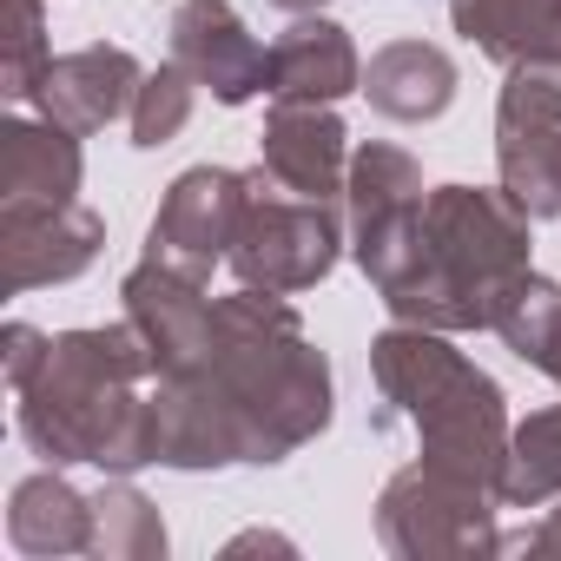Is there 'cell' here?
Instances as JSON below:
<instances>
[{
  "label": "cell",
  "instance_id": "obj_30",
  "mask_svg": "<svg viewBox=\"0 0 561 561\" xmlns=\"http://www.w3.org/2000/svg\"><path fill=\"white\" fill-rule=\"evenodd\" d=\"M244 548H277V554H291V541H285V535H238L225 554H244Z\"/></svg>",
  "mask_w": 561,
  "mask_h": 561
},
{
  "label": "cell",
  "instance_id": "obj_11",
  "mask_svg": "<svg viewBox=\"0 0 561 561\" xmlns=\"http://www.w3.org/2000/svg\"><path fill=\"white\" fill-rule=\"evenodd\" d=\"M172 60L218 100V106H244L271 87V47L251 41V27L238 21L231 0H179L172 14Z\"/></svg>",
  "mask_w": 561,
  "mask_h": 561
},
{
  "label": "cell",
  "instance_id": "obj_15",
  "mask_svg": "<svg viewBox=\"0 0 561 561\" xmlns=\"http://www.w3.org/2000/svg\"><path fill=\"white\" fill-rule=\"evenodd\" d=\"M344 93H364V60L357 41L324 21V14H298L285 34L271 41V106H337Z\"/></svg>",
  "mask_w": 561,
  "mask_h": 561
},
{
  "label": "cell",
  "instance_id": "obj_13",
  "mask_svg": "<svg viewBox=\"0 0 561 561\" xmlns=\"http://www.w3.org/2000/svg\"><path fill=\"white\" fill-rule=\"evenodd\" d=\"M139 80H146V67H139L126 47L93 41V47H73V54L47 60L34 106H41L54 126H67V133H80V139H87V133H106L113 119H126V113H133Z\"/></svg>",
  "mask_w": 561,
  "mask_h": 561
},
{
  "label": "cell",
  "instance_id": "obj_9",
  "mask_svg": "<svg viewBox=\"0 0 561 561\" xmlns=\"http://www.w3.org/2000/svg\"><path fill=\"white\" fill-rule=\"evenodd\" d=\"M119 298H126V324L146 337L159 377H185V370L205 364V351H211V298H205L198 271L146 251V264L126 271Z\"/></svg>",
  "mask_w": 561,
  "mask_h": 561
},
{
  "label": "cell",
  "instance_id": "obj_12",
  "mask_svg": "<svg viewBox=\"0 0 561 561\" xmlns=\"http://www.w3.org/2000/svg\"><path fill=\"white\" fill-rule=\"evenodd\" d=\"M152 462H165V469L244 462V430L205 364L185 377H152Z\"/></svg>",
  "mask_w": 561,
  "mask_h": 561
},
{
  "label": "cell",
  "instance_id": "obj_27",
  "mask_svg": "<svg viewBox=\"0 0 561 561\" xmlns=\"http://www.w3.org/2000/svg\"><path fill=\"white\" fill-rule=\"evenodd\" d=\"M515 60H561V0H522L508 67Z\"/></svg>",
  "mask_w": 561,
  "mask_h": 561
},
{
  "label": "cell",
  "instance_id": "obj_25",
  "mask_svg": "<svg viewBox=\"0 0 561 561\" xmlns=\"http://www.w3.org/2000/svg\"><path fill=\"white\" fill-rule=\"evenodd\" d=\"M47 0H8V54H0V100L34 106L47 73Z\"/></svg>",
  "mask_w": 561,
  "mask_h": 561
},
{
  "label": "cell",
  "instance_id": "obj_31",
  "mask_svg": "<svg viewBox=\"0 0 561 561\" xmlns=\"http://www.w3.org/2000/svg\"><path fill=\"white\" fill-rule=\"evenodd\" d=\"M271 8H285V14H324L331 0H271Z\"/></svg>",
  "mask_w": 561,
  "mask_h": 561
},
{
  "label": "cell",
  "instance_id": "obj_26",
  "mask_svg": "<svg viewBox=\"0 0 561 561\" xmlns=\"http://www.w3.org/2000/svg\"><path fill=\"white\" fill-rule=\"evenodd\" d=\"M449 21H456V34H462L482 60L508 67L515 21H522V0H449Z\"/></svg>",
  "mask_w": 561,
  "mask_h": 561
},
{
  "label": "cell",
  "instance_id": "obj_3",
  "mask_svg": "<svg viewBox=\"0 0 561 561\" xmlns=\"http://www.w3.org/2000/svg\"><path fill=\"white\" fill-rule=\"evenodd\" d=\"M535 271V218L502 185H436L423 198V244L377 291L397 324L489 331L515 277Z\"/></svg>",
  "mask_w": 561,
  "mask_h": 561
},
{
  "label": "cell",
  "instance_id": "obj_28",
  "mask_svg": "<svg viewBox=\"0 0 561 561\" xmlns=\"http://www.w3.org/2000/svg\"><path fill=\"white\" fill-rule=\"evenodd\" d=\"M47 344H54V337H41L34 324H8V331H0V364H8V383H14V390L47 364Z\"/></svg>",
  "mask_w": 561,
  "mask_h": 561
},
{
  "label": "cell",
  "instance_id": "obj_16",
  "mask_svg": "<svg viewBox=\"0 0 561 561\" xmlns=\"http://www.w3.org/2000/svg\"><path fill=\"white\" fill-rule=\"evenodd\" d=\"M364 100L397 126H430L456 106V60L430 41H390L364 67Z\"/></svg>",
  "mask_w": 561,
  "mask_h": 561
},
{
  "label": "cell",
  "instance_id": "obj_8",
  "mask_svg": "<svg viewBox=\"0 0 561 561\" xmlns=\"http://www.w3.org/2000/svg\"><path fill=\"white\" fill-rule=\"evenodd\" d=\"M106 244V218L80 198H0V257H8V291L27 298L41 285H73L93 271Z\"/></svg>",
  "mask_w": 561,
  "mask_h": 561
},
{
  "label": "cell",
  "instance_id": "obj_14",
  "mask_svg": "<svg viewBox=\"0 0 561 561\" xmlns=\"http://www.w3.org/2000/svg\"><path fill=\"white\" fill-rule=\"evenodd\" d=\"M257 165L271 185H285L298 198H344L351 133L331 106H271L257 133Z\"/></svg>",
  "mask_w": 561,
  "mask_h": 561
},
{
  "label": "cell",
  "instance_id": "obj_2",
  "mask_svg": "<svg viewBox=\"0 0 561 561\" xmlns=\"http://www.w3.org/2000/svg\"><path fill=\"white\" fill-rule=\"evenodd\" d=\"M205 370L244 430V462L257 469L298 456L331 430V364L305 337V318L285 305V291L238 285L218 298Z\"/></svg>",
  "mask_w": 561,
  "mask_h": 561
},
{
  "label": "cell",
  "instance_id": "obj_5",
  "mask_svg": "<svg viewBox=\"0 0 561 561\" xmlns=\"http://www.w3.org/2000/svg\"><path fill=\"white\" fill-rule=\"evenodd\" d=\"M344 211L337 198H298L285 185H271L264 165L251 172V198H244V218H238V238H231V271L238 285L251 291H311L337 271L344 257Z\"/></svg>",
  "mask_w": 561,
  "mask_h": 561
},
{
  "label": "cell",
  "instance_id": "obj_20",
  "mask_svg": "<svg viewBox=\"0 0 561 561\" xmlns=\"http://www.w3.org/2000/svg\"><path fill=\"white\" fill-rule=\"evenodd\" d=\"M495 495H502V508H548L561 495V403L528 410L508 430V462H502Z\"/></svg>",
  "mask_w": 561,
  "mask_h": 561
},
{
  "label": "cell",
  "instance_id": "obj_1",
  "mask_svg": "<svg viewBox=\"0 0 561 561\" xmlns=\"http://www.w3.org/2000/svg\"><path fill=\"white\" fill-rule=\"evenodd\" d=\"M159 364L146 337L119 324L60 331L47 344V364L14 390L21 397V436L41 462H93L106 476H133L152 462V383Z\"/></svg>",
  "mask_w": 561,
  "mask_h": 561
},
{
  "label": "cell",
  "instance_id": "obj_7",
  "mask_svg": "<svg viewBox=\"0 0 561 561\" xmlns=\"http://www.w3.org/2000/svg\"><path fill=\"white\" fill-rule=\"evenodd\" d=\"M423 165L403 146H357L351 152V179H344V225H351V257L370 285L383 291L390 277H403V264L423 244Z\"/></svg>",
  "mask_w": 561,
  "mask_h": 561
},
{
  "label": "cell",
  "instance_id": "obj_22",
  "mask_svg": "<svg viewBox=\"0 0 561 561\" xmlns=\"http://www.w3.org/2000/svg\"><path fill=\"white\" fill-rule=\"evenodd\" d=\"M561 133V60H515L495 100V139Z\"/></svg>",
  "mask_w": 561,
  "mask_h": 561
},
{
  "label": "cell",
  "instance_id": "obj_10",
  "mask_svg": "<svg viewBox=\"0 0 561 561\" xmlns=\"http://www.w3.org/2000/svg\"><path fill=\"white\" fill-rule=\"evenodd\" d=\"M244 198H251V172H231V165H192V172H179L165 185V198H159L146 251L172 257V264H185L198 277H211V264L231 257Z\"/></svg>",
  "mask_w": 561,
  "mask_h": 561
},
{
  "label": "cell",
  "instance_id": "obj_23",
  "mask_svg": "<svg viewBox=\"0 0 561 561\" xmlns=\"http://www.w3.org/2000/svg\"><path fill=\"white\" fill-rule=\"evenodd\" d=\"M495 165H502V192L528 218H561V133L495 139Z\"/></svg>",
  "mask_w": 561,
  "mask_h": 561
},
{
  "label": "cell",
  "instance_id": "obj_6",
  "mask_svg": "<svg viewBox=\"0 0 561 561\" xmlns=\"http://www.w3.org/2000/svg\"><path fill=\"white\" fill-rule=\"evenodd\" d=\"M495 502H502L495 489L416 456L377 495V541L397 561H482L502 554Z\"/></svg>",
  "mask_w": 561,
  "mask_h": 561
},
{
  "label": "cell",
  "instance_id": "obj_18",
  "mask_svg": "<svg viewBox=\"0 0 561 561\" xmlns=\"http://www.w3.org/2000/svg\"><path fill=\"white\" fill-rule=\"evenodd\" d=\"M8 541L34 561H54V554H87L93 548V495H80L60 462L27 476L8 502Z\"/></svg>",
  "mask_w": 561,
  "mask_h": 561
},
{
  "label": "cell",
  "instance_id": "obj_19",
  "mask_svg": "<svg viewBox=\"0 0 561 561\" xmlns=\"http://www.w3.org/2000/svg\"><path fill=\"white\" fill-rule=\"evenodd\" d=\"M528 370L554 377L561 383V285L541 271H522L515 291L495 305V324H489Z\"/></svg>",
  "mask_w": 561,
  "mask_h": 561
},
{
  "label": "cell",
  "instance_id": "obj_29",
  "mask_svg": "<svg viewBox=\"0 0 561 561\" xmlns=\"http://www.w3.org/2000/svg\"><path fill=\"white\" fill-rule=\"evenodd\" d=\"M502 548H522V554H561V508H548L535 528H522V535L502 541Z\"/></svg>",
  "mask_w": 561,
  "mask_h": 561
},
{
  "label": "cell",
  "instance_id": "obj_17",
  "mask_svg": "<svg viewBox=\"0 0 561 561\" xmlns=\"http://www.w3.org/2000/svg\"><path fill=\"white\" fill-rule=\"evenodd\" d=\"M80 179H87L80 133L54 126L47 113L0 119V198H80Z\"/></svg>",
  "mask_w": 561,
  "mask_h": 561
},
{
  "label": "cell",
  "instance_id": "obj_21",
  "mask_svg": "<svg viewBox=\"0 0 561 561\" xmlns=\"http://www.w3.org/2000/svg\"><path fill=\"white\" fill-rule=\"evenodd\" d=\"M87 554H100V561H165V522L126 476L93 495V548Z\"/></svg>",
  "mask_w": 561,
  "mask_h": 561
},
{
  "label": "cell",
  "instance_id": "obj_4",
  "mask_svg": "<svg viewBox=\"0 0 561 561\" xmlns=\"http://www.w3.org/2000/svg\"><path fill=\"white\" fill-rule=\"evenodd\" d=\"M370 377L383 397V423H410L416 430V456L436 469H456L482 489L502 482L508 462V397L489 370H476L449 331H423V324H390L370 344Z\"/></svg>",
  "mask_w": 561,
  "mask_h": 561
},
{
  "label": "cell",
  "instance_id": "obj_24",
  "mask_svg": "<svg viewBox=\"0 0 561 561\" xmlns=\"http://www.w3.org/2000/svg\"><path fill=\"white\" fill-rule=\"evenodd\" d=\"M192 93H198V80L179 67V60H165V67H152L146 80H139V100H133V146L139 152H159V146H172L179 133H185V119H192Z\"/></svg>",
  "mask_w": 561,
  "mask_h": 561
}]
</instances>
